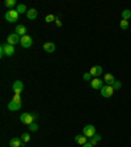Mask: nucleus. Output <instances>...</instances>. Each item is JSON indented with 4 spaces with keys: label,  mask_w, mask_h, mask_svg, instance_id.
<instances>
[{
    "label": "nucleus",
    "mask_w": 131,
    "mask_h": 147,
    "mask_svg": "<svg viewBox=\"0 0 131 147\" xmlns=\"http://www.w3.org/2000/svg\"><path fill=\"white\" fill-rule=\"evenodd\" d=\"M19 15L20 13L17 12V9H11V11H8V12L5 13V20L8 22H16L17 21V19H19Z\"/></svg>",
    "instance_id": "f257e3e1"
},
{
    "label": "nucleus",
    "mask_w": 131,
    "mask_h": 147,
    "mask_svg": "<svg viewBox=\"0 0 131 147\" xmlns=\"http://www.w3.org/2000/svg\"><path fill=\"white\" fill-rule=\"evenodd\" d=\"M0 49H1V50L4 51V54H5L7 56H12L13 54H15V46H13V45H9V44H1Z\"/></svg>",
    "instance_id": "f03ea898"
},
{
    "label": "nucleus",
    "mask_w": 131,
    "mask_h": 147,
    "mask_svg": "<svg viewBox=\"0 0 131 147\" xmlns=\"http://www.w3.org/2000/svg\"><path fill=\"white\" fill-rule=\"evenodd\" d=\"M83 134H84L85 137H88V138L94 137V135L97 134V133H96V128H94L93 125H87V126H84V129H83Z\"/></svg>",
    "instance_id": "7ed1b4c3"
},
{
    "label": "nucleus",
    "mask_w": 131,
    "mask_h": 147,
    "mask_svg": "<svg viewBox=\"0 0 131 147\" xmlns=\"http://www.w3.org/2000/svg\"><path fill=\"white\" fill-rule=\"evenodd\" d=\"M20 121L29 126L30 124L34 122V117H33V114H29V113H22L21 116H20Z\"/></svg>",
    "instance_id": "20e7f679"
},
{
    "label": "nucleus",
    "mask_w": 131,
    "mask_h": 147,
    "mask_svg": "<svg viewBox=\"0 0 131 147\" xmlns=\"http://www.w3.org/2000/svg\"><path fill=\"white\" fill-rule=\"evenodd\" d=\"M113 93H114V88L112 87V85H108L105 84L102 88H101V95H102V97H112Z\"/></svg>",
    "instance_id": "39448f33"
},
{
    "label": "nucleus",
    "mask_w": 131,
    "mask_h": 147,
    "mask_svg": "<svg viewBox=\"0 0 131 147\" xmlns=\"http://www.w3.org/2000/svg\"><path fill=\"white\" fill-rule=\"evenodd\" d=\"M20 41H21V38H20L19 34H16V33H11V34H8V38H7V44L13 45V46H15L16 44H19Z\"/></svg>",
    "instance_id": "423d86ee"
},
{
    "label": "nucleus",
    "mask_w": 131,
    "mask_h": 147,
    "mask_svg": "<svg viewBox=\"0 0 131 147\" xmlns=\"http://www.w3.org/2000/svg\"><path fill=\"white\" fill-rule=\"evenodd\" d=\"M20 44H21L22 47H25V49H28V47H30L31 45H33V38L30 37V36H24V37H21V41H20Z\"/></svg>",
    "instance_id": "0eeeda50"
},
{
    "label": "nucleus",
    "mask_w": 131,
    "mask_h": 147,
    "mask_svg": "<svg viewBox=\"0 0 131 147\" xmlns=\"http://www.w3.org/2000/svg\"><path fill=\"white\" fill-rule=\"evenodd\" d=\"M12 89H13V92L15 93H21L22 91H24V84H22V81H20V80H16L15 83H13V85H12Z\"/></svg>",
    "instance_id": "6e6552de"
},
{
    "label": "nucleus",
    "mask_w": 131,
    "mask_h": 147,
    "mask_svg": "<svg viewBox=\"0 0 131 147\" xmlns=\"http://www.w3.org/2000/svg\"><path fill=\"white\" fill-rule=\"evenodd\" d=\"M104 81L101 80L100 78H94V79H92V81H91V87L93 88V89H101V88L104 87Z\"/></svg>",
    "instance_id": "1a4fd4ad"
},
{
    "label": "nucleus",
    "mask_w": 131,
    "mask_h": 147,
    "mask_svg": "<svg viewBox=\"0 0 131 147\" xmlns=\"http://www.w3.org/2000/svg\"><path fill=\"white\" fill-rule=\"evenodd\" d=\"M22 107V103L20 101V103H16V101H9V104H8V110H11V112H16V110L21 109Z\"/></svg>",
    "instance_id": "9d476101"
},
{
    "label": "nucleus",
    "mask_w": 131,
    "mask_h": 147,
    "mask_svg": "<svg viewBox=\"0 0 131 147\" xmlns=\"http://www.w3.org/2000/svg\"><path fill=\"white\" fill-rule=\"evenodd\" d=\"M89 74H91L92 76H94V78H98V76L102 74V67L101 66H93L91 68V71H89Z\"/></svg>",
    "instance_id": "9b49d317"
},
{
    "label": "nucleus",
    "mask_w": 131,
    "mask_h": 147,
    "mask_svg": "<svg viewBox=\"0 0 131 147\" xmlns=\"http://www.w3.org/2000/svg\"><path fill=\"white\" fill-rule=\"evenodd\" d=\"M26 26L22 25V24H19V25L16 26V34H19L20 37H24V36H26Z\"/></svg>",
    "instance_id": "f8f14e48"
},
{
    "label": "nucleus",
    "mask_w": 131,
    "mask_h": 147,
    "mask_svg": "<svg viewBox=\"0 0 131 147\" xmlns=\"http://www.w3.org/2000/svg\"><path fill=\"white\" fill-rule=\"evenodd\" d=\"M22 143H24V142L21 141V138H12V139L9 141L11 147H21Z\"/></svg>",
    "instance_id": "ddd939ff"
},
{
    "label": "nucleus",
    "mask_w": 131,
    "mask_h": 147,
    "mask_svg": "<svg viewBox=\"0 0 131 147\" xmlns=\"http://www.w3.org/2000/svg\"><path fill=\"white\" fill-rule=\"evenodd\" d=\"M104 81H105V84H108V85H113L114 81H116V79H114V76H113L112 74H105Z\"/></svg>",
    "instance_id": "4468645a"
},
{
    "label": "nucleus",
    "mask_w": 131,
    "mask_h": 147,
    "mask_svg": "<svg viewBox=\"0 0 131 147\" xmlns=\"http://www.w3.org/2000/svg\"><path fill=\"white\" fill-rule=\"evenodd\" d=\"M75 142L78 144H81V146H83V144H85L88 142V137H85L84 134H83V135H76V137H75Z\"/></svg>",
    "instance_id": "2eb2a0df"
},
{
    "label": "nucleus",
    "mask_w": 131,
    "mask_h": 147,
    "mask_svg": "<svg viewBox=\"0 0 131 147\" xmlns=\"http://www.w3.org/2000/svg\"><path fill=\"white\" fill-rule=\"evenodd\" d=\"M37 16H38V13L34 8H30V9H28V12H26V17H28L29 20H35Z\"/></svg>",
    "instance_id": "dca6fc26"
},
{
    "label": "nucleus",
    "mask_w": 131,
    "mask_h": 147,
    "mask_svg": "<svg viewBox=\"0 0 131 147\" xmlns=\"http://www.w3.org/2000/svg\"><path fill=\"white\" fill-rule=\"evenodd\" d=\"M43 49L46 53H54V51H55V45H54L53 42H46V44L43 45Z\"/></svg>",
    "instance_id": "f3484780"
},
{
    "label": "nucleus",
    "mask_w": 131,
    "mask_h": 147,
    "mask_svg": "<svg viewBox=\"0 0 131 147\" xmlns=\"http://www.w3.org/2000/svg\"><path fill=\"white\" fill-rule=\"evenodd\" d=\"M101 139H102V137H101V135H98V134H96L94 137H92V138H91V143L93 144V146H97V144L100 143Z\"/></svg>",
    "instance_id": "a211bd4d"
},
{
    "label": "nucleus",
    "mask_w": 131,
    "mask_h": 147,
    "mask_svg": "<svg viewBox=\"0 0 131 147\" xmlns=\"http://www.w3.org/2000/svg\"><path fill=\"white\" fill-rule=\"evenodd\" d=\"M131 19V11L130 9H125L122 11V20H130Z\"/></svg>",
    "instance_id": "6ab92c4d"
},
{
    "label": "nucleus",
    "mask_w": 131,
    "mask_h": 147,
    "mask_svg": "<svg viewBox=\"0 0 131 147\" xmlns=\"http://www.w3.org/2000/svg\"><path fill=\"white\" fill-rule=\"evenodd\" d=\"M17 12H19V13H25V15H26L28 8H26L25 4H19V5H17Z\"/></svg>",
    "instance_id": "aec40b11"
},
{
    "label": "nucleus",
    "mask_w": 131,
    "mask_h": 147,
    "mask_svg": "<svg viewBox=\"0 0 131 147\" xmlns=\"http://www.w3.org/2000/svg\"><path fill=\"white\" fill-rule=\"evenodd\" d=\"M4 5H5L7 8H12V7L16 5V0H5V1H4Z\"/></svg>",
    "instance_id": "412c9836"
},
{
    "label": "nucleus",
    "mask_w": 131,
    "mask_h": 147,
    "mask_svg": "<svg viewBox=\"0 0 131 147\" xmlns=\"http://www.w3.org/2000/svg\"><path fill=\"white\" fill-rule=\"evenodd\" d=\"M119 26H121V29H123V30H127L128 29V21L127 20H122L121 24H119Z\"/></svg>",
    "instance_id": "4be33fe9"
},
{
    "label": "nucleus",
    "mask_w": 131,
    "mask_h": 147,
    "mask_svg": "<svg viewBox=\"0 0 131 147\" xmlns=\"http://www.w3.org/2000/svg\"><path fill=\"white\" fill-rule=\"evenodd\" d=\"M112 87L114 88V91H118V89H121V88H122V83L119 80H116V81H114V84H113Z\"/></svg>",
    "instance_id": "5701e85b"
},
{
    "label": "nucleus",
    "mask_w": 131,
    "mask_h": 147,
    "mask_svg": "<svg viewBox=\"0 0 131 147\" xmlns=\"http://www.w3.org/2000/svg\"><path fill=\"white\" fill-rule=\"evenodd\" d=\"M55 20H56V17H55L54 15H47V16H46V19H45V21L50 24V22H54Z\"/></svg>",
    "instance_id": "b1692460"
},
{
    "label": "nucleus",
    "mask_w": 131,
    "mask_h": 147,
    "mask_svg": "<svg viewBox=\"0 0 131 147\" xmlns=\"http://www.w3.org/2000/svg\"><path fill=\"white\" fill-rule=\"evenodd\" d=\"M21 141L24 142V143L30 141V135H29V133H24V134L21 135Z\"/></svg>",
    "instance_id": "393cba45"
},
{
    "label": "nucleus",
    "mask_w": 131,
    "mask_h": 147,
    "mask_svg": "<svg viewBox=\"0 0 131 147\" xmlns=\"http://www.w3.org/2000/svg\"><path fill=\"white\" fill-rule=\"evenodd\" d=\"M29 130H30V132H37V130H38V125L35 124V122L30 124V125H29Z\"/></svg>",
    "instance_id": "a878e982"
},
{
    "label": "nucleus",
    "mask_w": 131,
    "mask_h": 147,
    "mask_svg": "<svg viewBox=\"0 0 131 147\" xmlns=\"http://www.w3.org/2000/svg\"><path fill=\"white\" fill-rule=\"evenodd\" d=\"M83 79H84V80H85V81H88V80H91V79H92V75H91V74H89V72H85L84 75H83Z\"/></svg>",
    "instance_id": "bb28decb"
},
{
    "label": "nucleus",
    "mask_w": 131,
    "mask_h": 147,
    "mask_svg": "<svg viewBox=\"0 0 131 147\" xmlns=\"http://www.w3.org/2000/svg\"><path fill=\"white\" fill-rule=\"evenodd\" d=\"M12 100H13V101H16V103H20V101H21V97H20V95H19V93H15V96H13Z\"/></svg>",
    "instance_id": "cd10ccee"
},
{
    "label": "nucleus",
    "mask_w": 131,
    "mask_h": 147,
    "mask_svg": "<svg viewBox=\"0 0 131 147\" xmlns=\"http://www.w3.org/2000/svg\"><path fill=\"white\" fill-rule=\"evenodd\" d=\"M55 24H56V26H59V28H60V26H62V21H60V19H56L55 20Z\"/></svg>",
    "instance_id": "c85d7f7f"
},
{
    "label": "nucleus",
    "mask_w": 131,
    "mask_h": 147,
    "mask_svg": "<svg viewBox=\"0 0 131 147\" xmlns=\"http://www.w3.org/2000/svg\"><path fill=\"white\" fill-rule=\"evenodd\" d=\"M83 147H94V146L91 143V142H87L85 144H83Z\"/></svg>",
    "instance_id": "c756f323"
}]
</instances>
